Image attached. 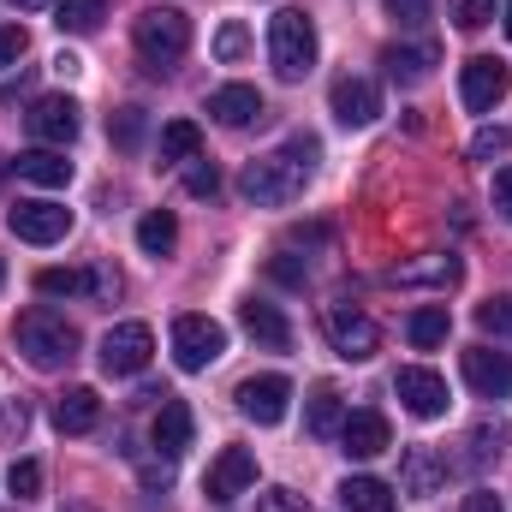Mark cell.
I'll use <instances>...</instances> for the list:
<instances>
[{"mask_svg":"<svg viewBox=\"0 0 512 512\" xmlns=\"http://www.w3.org/2000/svg\"><path fill=\"white\" fill-rule=\"evenodd\" d=\"M12 346L36 364V370H66L72 358H78V328L66 322V316H54V310H24L18 316V328H12Z\"/></svg>","mask_w":512,"mask_h":512,"instance_id":"cell-1","label":"cell"},{"mask_svg":"<svg viewBox=\"0 0 512 512\" xmlns=\"http://www.w3.org/2000/svg\"><path fill=\"white\" fill-rule=\"evenodd\" d=\"M268 60H274V72H280L286 84L310 78V66H316V18L298 12V6L274 12V18H268Z\"/></svg>","mask_w":512,"mask_h":512,"instance_id":"cell-2","label":"cell"},{"mask_svg":"<svg viewBox=\"0 0 512 512\" xmlns=\"http://www.w3.org/2000/svg\"><path fill=\"white\" fill-rule=\"evenodd\" d=\"M131 42H137V54H143L155 72H167V66H179L185 48H191V18H185L179 6H149V12H137Z\"/></svg>","mask_w":512,"mask_h":512,"instance_id":"cell-3","label":"cell"},{"mask_svg":"<svg viewBox=\"0 0 512 512\" xmlns=\"http://www.w3.org/2000/svg\"><path fill=\"white\" fill-rule=\"evenodd\" d=\"M304 185H310V167L292 161L286 149L280 155H256L251 167L239 173V191L251 197L256 209H286L292 197H304Z\"/></svg>","mask_w":512,"mask_h":512,"instance_id":"cell-4","label":"cell"},{"mask_svg":"<svg viewBox=\"0 0 512 512\" xmlns=\"http://www.w3.org/2000/svg\"><path fill=\"white\" fill-rule=\"evenodd\" d=\"M221 352H227V328H221L215 316H179V322H173V364H179L185 376L209 370Z\"/></svg>","mask_w":512,"mask_h":512,"instance_id":"cell-5","label":"cell"},{"mask_svg":"<svg viewBox=\"0 0 512 512\" xmlns=\"http://www.w3.org/2000/svg\"><path fill=\"white\" fill-rule=\"evenodd\" d=\"M96 358H102L108 376H143L149 358H155V334H149V322H120V328H108Z\"/></svg>","mask_w":512,"mask_h":512,"instance_id":"cell-6","label":"cell"},{"mask_svg":"<svg viewBox=\"0 0 512 512\" xmlns=\"http://www.w3.org/2000/svg\"><path fill=\"white\" fill-rule=\"evenodd\" d=\"M322 328H328V346H334L346 364H364V358H376V346H382L376 322H370L364 310H352V304H328Z\"/></svg>","mask_w":512,"mask_h":512,"instance_id":"cell-7","label":"cell"},{"mask_svg":"<svg viewBox=\"0 0 512 512\" xmlns=\"http://www.w3.org/2000/svg\"><path fill=\"white\" fill-rule=\"evenodd\" d=\"M507 90H512L507 60H495V54L465 60V72H459V96H465V108H471V114H495V108L507 102Z\"/></svg>","mask_w":512,"mask_h":512,"instance_id":"cell-8","label":"cell"},{"mask_svg":"<svg viewBox=\"0 0 512 512\" xmlns=\"http://www.w3.org/2000/svg\"><path fill=\"white\" fill-rule=\"evenodd\" d=\"M78 114H84V108H78L72 96H36V102H30V114H24V126H30V137H36V143L66 149V143L78 137V126H84Z\"/></svg>","mask_w":512,"mask_h":512,"instance_id":"cell-9","label":"cell"},{"mask_svg":"<svg viewBox=\"0 0 512 512\" xmlns=\"http://www.w3.org/2000/svg\"><path fill=\"white\" fill-rule=\"evenodd\" d=\"M393 393H399V405H405L411 417H423V423L447 417V376H435V370H423V364H405V370L393 376Z\"/></svg>","mask_w":512,"mask_h":512,"instance_id":"cell-10","label":"cell"},{"mask_svg":"<svg viewBox=\"0 0 512 512\" xmlns=\"http://www.w3.org/2000/svg\"><path fill=\"white\" fill-rule=\"evenodd\" d=\"M6 227L24 239V245H60L66 233H72V209H60V203H18V209H6Z\"/></svg>","mask_w":512,"mask_h":512,"instance_id":"cell-11","label":"cell"},{"mask_svg":"<svg viewBox=\"0 0 512 512\" xmlns=\"http://www.w3.org/2000/svg\"><path fill=\"white\" fill-rule=\"evenodd\" d=\"M203 489H209V501H215V507H227V501L251 495V489H256V453H251V447H227V453L209 465Z\"/></svg>","mask_w":512,"mask_h":512,"instance_id":"cell-12","label":"cell"},{"mask_svg":"<svg viewBox=\"0 0 512 512\" xmlns=\"http://www.w3.org/2000/svg\"><path fill=\"white\" fill-rule=\"evenodd\" d=\"M328 102H334V120L340 126H370L376 114H382V90L370 84V78H334V90H328Z\"/></svg>","mask_w":512,"mask_h":512,"instance_id":"cell-13","label":"cell"},{"mask_svg":"<svg viewBox=\"0 0 512 512\" xmlns=\"http://www.w3.org/2000/svg\"><path fill=\"white\" fill-rule=\"evenodd\" d=\"M36 292L42 298H78V292H102V298H114L120 292V274H108V268H42L36 274Z\"/></svg>","mask_w":512,"mask_h":512,"instance_id":"cell-14","label":"cell"},{"mask_svg":"<svg viewBox=\"0 0 512 512\" xmlns=\"http://www.w3.org/2000/svg\"><path fill=\"white\" fill-rule=\"evenodd\" d=\"M465 382H471L477 399H512V358L489 352V346H471L465 352Z\"/></svg>","mask_w":512,"mask_h":512,"instance_id":"cell-15","label":"cell"},{"mask_svg":"<svg viewBox=\"0 0 512 512\" xmlns=\"http://www.w3.org/2000/svg\"><path fill=\"white\" fill-rule=\"evenodd\" d=\"M286 405H292V382L286 376H251V382H239V411L251 423H280Z\"/></svg>","mask_w":512,"mask_h":512,"instance_id":"cell-16","label":"cell"},{"mask_svg":"<svg viewBox=\"0 0 512 512\" xmlns=\"http://www.w3.org/2000/svg\"><path fill=\"white\" fill-rule=\"evenodd\" d=\"M340 447H346L352 459H376V453H387V447H393V429H387L382 411H346Z\"/></svg>","mask_w":512,"mask_h":512,"instance_id":"cell-17","label":"cell"},{"mask_svg":"<svg viewBox=\"0 0 512 512\" xmlns=\"http://www.w3.org/2000/svg\"><path fill=\"white\" fill-rule=\"evenodd\" d=\"M96 423H102V393L96 387H66L54 399V429L60 435H90Z\"/></svg>","mask_w":512,"mask_h":512,"instance_id":"cell-18","label":"cell"},{"mask_svg":"<svg viewBox=\"0 0 512 512\" xmlns=\"http://www.w3.org/2000/svg\"><path fill=\"white\" fill-rule=\"evenodd\" d=\"M441 483H447V459H441L435 447H405V459H399V489H405V495H441Z\"/></svg>","mask_w":512,"mask_h":512,"instance_id":"cell-19","label":"cell"},{"mask_svg":"<svg viewBox=\"0 0 512 512\" xmlns=\"http://www.w3.org/2000/svg\"><path fill=\"white\" fill-rule=\"evenodd\" d=\"M239 322H245V334H251L256 346H268V352H286L292 346V322L280 316V304L251 298V304H239Z\"/></svg>","mask_w":512,"mask_h":512,"instance_id":"cell-20","label":"cell"},{"mask_svg":"<svg viewBox=\"0 0 512 512\" xmlns=\"http://www.w3.org/2000/svg\"><path fill=\"white\" fill-rule=\"evenodd\" d=\"M191 429H197V423H191V405L167 393V399H161V411H155V429H149V435H155V447H161L167 459H179V453L191 447Z\"/></svg>","mask_w":512,"mask_h":512,"instance_id":"cell-21","label":"cell"},{"mask_svg":"<svg viewBox=\"0 0 512 512\" xmlns=\"http://www.w3.org/2000/svg\"><path fill=\"white\" fill-rule=\"evenodd\" d=\"M209 114L233 131L256 126V120H262V90H251V84H221V90L209 96Z\"/></svg>","mask_w":512,"mask_h":512,"instance_id":"cell-22","label":"cell"},{"mask_svg":"<svg viewBox=\"0 0 512 512\" xmlns=\"http://www.w3.org/2000/svg\"><path fill=\"white\" fill-rule=\"evenodd\" d=\"M459 274H465L459 256H423V262H399L387 280L393 286H441L447 292V286H459Z\"/></svg>","mask_w":512,"mask_h":512,"instance_id":"cell-23","label":"cell"},{"mask_svg":"<svg viewBox=\"0 0 512 512\" xmlns=\"http://www.w3.org/2000/svg\"><path fill=\"white\" fill-rule=\"evenodd\" d=\"M12 167H18V179L48 185V191H54V185H72V161H66V149H48V143H42V149H24Z\"/></svg>","mask_w":512,"mask_h":512,"instance_id":"cell-24","label":"cell"},{"mask_svg":"<svg viewBox=\"0 0 512 512\" xmlns=\"http://www.w3.org/2000/svg\"><path fill=\"white\" fill-rule=\"evenodd\" d=\"M340 507L346 512H399V495L382 477H346L340 483Z\"/></svg>","mask_w":512,"mask_h":512,"instance_id":"cell-25","label":"cell"},{"mask_svg":"<svg viewBox=\"0 0 512 512\" xmlns=\"http://www.w3.org/2000/svg\"><path fill=\"white\" fill-rule=\"evenodd\" d=\"M447 328H453L447 304H417V310H411V322H405V340H411L417 352H429V346H441V340H447Z\"/></svg>","mask_w":512,"mask_h":512,"instance_id":"cell-26","label":"cell"},{"mask_svg":"<svg viewBox=\"0 0 512 512\" xmlns=\"http://www.w3.org/2000/svg\"><path fill=\"white\" fill-rule=\"evenodd\" d=\"M382 66L393 84H423L429 78V66H435V48H382Z\"/></svg>","mask_w":512,"mask_h":512,"instance_id":"cell-27","label":"cell"},{"mask_svg":"<svg viewBox=\"0 0 512 512\" xmlns=\"http://www.w3.org/2000/svg\"><path fill=\"white\" fill-rule=\"evenodd\" d=\"M137 245H143V256H173V245H179L173 209H149V215L137 221Z\"/></svg>","mask_w":512,"mask_h":512,"instance_id":"cell-28","label":"cell"},{"mask_svg":"<svg viewBox=\"0 0 512 512\" xmlns=\"http://www.w3.org/2000/svg\"><path fill=\"white\" fill-rule=\"evenodd\" d=\"M340 429H346V399H340L334 387H316V399H310V435L334 441Z\"/></svg>","mask_w":512,"mask_h":512,"instance_id":"cell-29","label":"cell"},{"mask_svg":"<svg viewBox=\"0 0 512 512\" xmlns=\"http://www.w3.org/2000/svg\"><path fill=\"white\" fill-rule=\"evenodd\" d=\"M197 155H203L197 120H167L161 126V161H197Z\"/></svg>","mask_w":512,"mask_h":512,"instance_id":"cell-30","label":"cell"},{"mask_svg":"<svg viewBox=\"0 0 512 512\" xmlns=\"http://www.w3.org/2000/svg\"><path fill=\"white\" fill-rule=\"evenodd\" d=\"M102 18H108V6H102V0H54V24H60V30H72V36L102 30Z\"/></svg>","mask_w":512,"mask_h":512,"instance_id":"cell-31","label":"cell"},{"mask_svg":"<svg viewBox=\"0 0 512 512\" xmlns=\"http://www.w3.org/2000/svg\"><path fill=\"white\" fill-rule=\"evenodd\" d=\"M477 328H483V334H495V340H512V292L477 304Z\"/></svg>","mask_w":512,"mask_h":512,"instance_id":"cell-32","label":"cell"},{"mask_svg":"<svg viewBox=\"0 0 512 512\" xmlns=\"http://www.w3.org/2000/svg\"><path fill=\"white\" fill-rule=\"evenodd\" d=\"M143 131H149V120H143V108H120L114 120H108V137H114V149H143Z\"/></svg>","mask_w":512,"mask_h":512,"instance_id":"cell-33","label":"cell"},{"mask_svg":"<svg viewBox=\"0 0 512 512\" xmlns=\"http://www.w3.org/2000/svg\"><path fill=\"white\" fill-rule=\"evenodd\" d=\"M185 191H191V197H215V191H221V167L203 161V155L185 161Z\"/></svg>","mask_w":512,"mask_h":512,"instance_id":"cell-34","label":"cell"},{"mask_svg":"<svg viewBox=\"0 0 512 512\" xmlns=\"http://www.w3.org/2000/svg\"><path fill=\"white\" fill-rule=\"evenodd\" d=\"M6 489H12L18 501H36V495H42V465H36V459H18V465L6 471Z\"/></svg>","mask_w":512,"mask_h":512,"instance_id":"cell-35","label":"cell"},{"mask_svg":"<svg viewBox=\"0 0 512 512\" xmlns=\"http://www.w3.org/2000/svg\"><path fill=\"white\" fill-rule=\"evenodd\" d=\"M501 441H507V429H501V423H477V429H471V459H477V465L501 459Z\"/></svg>","mask_w":512,"mask_h":512,"instance_id":"cell-36","label":"cell"},{"mask_svg":"<svg viewBox=\"0 0 512 512\" xmlns=\"http://www.w3.org/2000/svg\"><path fill=\"white\" fill-rule=\"evenodd\" d=\"M447 12H453L459 30H483L495 18V0H447Z\"/></svg>","mask_w":512,"mask_h":512,"instance_id":"cell-37","label":"cell"},{"mask_svg":"<svg viewBox=\"0 0 512 512\" xmlns=\"http://www.w3.org/2000/svg\"><path fill=\"white\" fill-rule=\"evenodd\" d=\"M245 48H251V30H245V24H221V30H215V54H221L227 66L245 60Z\"/></svg>","mask_w":512,"mask_h":512,"instance_id":"cell-38","label":"cell"},{"mask_svg":"<svg viewBox=\"0 0 512 512\" xmlns=\"http://www.w3.org/2000/svg\"><path fill=\"white\" fill-rule=\"evenodd\" d=\"M24 48H30L24 24H0V66H18V60H24Z\"/></svg>","mask_w":512,"mask_h":512,"instance_id":"cell-39","label":"cell"},{"mask_svg":"<svg viewBox=\"0 0 512 512\" xmlns=\"http://www.w3.org/2000/svg\"><path fill=\"white\" fill-rule=\"evenodd\" d=\"M256 512H310V507H304V495H292V489H262V495H256Z\"/></svg>","mask_w":512,"mask_h":512,"instance_id":"cell-40","label":"cell"},{"mask_svg":"<svg viewBox=\"0 0 512 512\" xmlns=\"http://www.w3.org/2000/svg\"><path fill=\"white\" fill-rule=\"evenodd\" d=\"M30 429V405L24 399H6V411H0V441H12V435H24Z\"/></svg>","mask_w":512,"mask_h":512,"instance_id":"cell-41","label":"cell"},{"mask_svg":"<svg viewBox=\"0 0 512 512\" xmlns=\"http://www.w3.org/2000/svg\"><path fill=\"white\" fill-rule=\"evenodd\" d=\"M507 143H512V137H507V131H501V126H483V131H477V137H471V155L483 161V155H501Z\"/></svg>","mask_w":512,"mask_h":512,"instance_id":"cell-42","label":"cell"},{"mask_svg":"<svg viewBox=\"0 0 512 512\" xmlns=\"http://www.w3.org/2000/svg\"><path fill=\"white\" fill-rule=\"evenodd\" d=\"M387 12H393L399 24H423V18H429V0H387Z\"/></svg>","mask_w":512,"mask_h":512,"instance_id":"cell-43","label":"cell"},{"mask_svg":"<svg viewBox=\"0 0 512 512\" xmlns=\"http://www.w3.org/2000/svg\"><path fill=\"white\" fill-rule=\"evenodd\" d=\"M495 209L512 221V167H501V173H495Z\"/></svg>","mask_w":512,"mask_h":512,"instance_id":"cell-44","label":"cell"},{"mask_svg":"<svg viewBox=\"0 0 512 512\" xmlns=\"http://www.w3.org/2000/svg\"><path fill=\"white\" fill-rule=\"evenodd\" d=\"M274 280H286V286H304V268L292 262V256H274V268H268Z\"/></svg>","mask_w":512,"mask_h":512,"instance_id":"cell-45","label":"cell"},{"mask_svg":"<svg viewBox=\"0 0 512 512\" xmlns=\"http://www.w3.org/2000/svg\"><path fill=\"white\" fill-rule=\"evenodd\" d=\"M465 512H501V495L495 489H471L465 495Z\"/></svg>","mask_w":512,"mask_h":512,"instance_id":"cell-46","label":"cell"},{"mask_svg":"<svg viewBox=\"0 0 512 512\" xmlns=\"http://www.w3.org/2000/svg\"><path fill=\"white\" fill-rule=\"evenodd\" d=\"M18 12H42V6H54V0H12Z\"/></svg>","mask_w":512,"mask_h":512,"instance_id":"cell-47","label":"cell"},{"mask_svg":"<svg viewBox=\"0 0 512 512\" xmlns=\"http://www.w3.org/2000/svg\"><path fill=\"white\" fill-rule=\"evenodd\" d=\"M501 24H507V36H512V0H507V18H501Z\"/></svg>","mask_w":512,"mask_h":512,"instance_id":"cell-48","label":"cell"},{"mask_svg":"<svg viewBox=\"0 0 512 512\" xmlns=\"http://www.w3.org/2000/svg\"><path fill=\"white\" fill-rule=\"evenodd\" d=\"M0 179H6V161H0Z\"/></svg>","mask_w":512,"mask_h":512,"instance_id":"cell-49","label":"cell"},{"mask_svg":"<svg viewBox=\"0 0 512 512\" xmlns=\"http://www.w3.org/2000/svg\"><path fill=\"white\" fill-rule=\"evenodd\" d=\"M0 286H6V268H0Z\"/></svg>","mask_w":512,"mask_h":512,"instance_id":"cell-50","label":"cell"},{"mask_svg":"<svg viewBox=\"0 0 512 512\" xmlns=\"http://www.w3.org/2000/svg\"><path fill=\"white\" fill-rule=\"evenodd\" d=\"M72 512H90V507H72Z\"/></svg>","mask_w":512,"mask_h":512,"instance_id":"cell-51","label":"cell"}]
</instances>
